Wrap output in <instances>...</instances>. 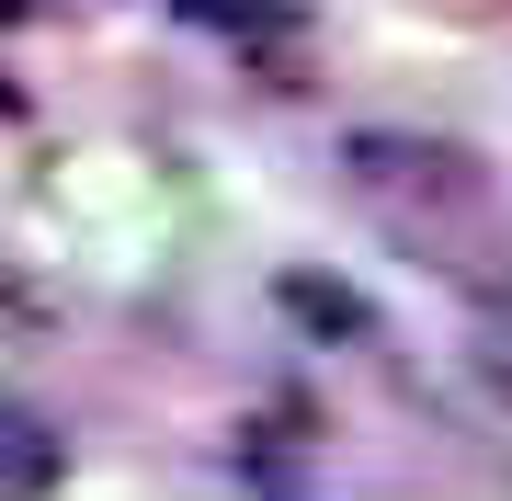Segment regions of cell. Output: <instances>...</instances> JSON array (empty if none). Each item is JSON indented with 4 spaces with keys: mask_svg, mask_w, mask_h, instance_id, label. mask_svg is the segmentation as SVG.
<instances>
[{
    "mask_svg": "<svg viewBox=\"0 0 512 501\" xmlns=\"http://www.w3.org/2000/svg\"><path fill=\"white\" fill-rule=\"evenodd\" d=\"M353 171H365L376 194H421V205H478V160L444 149V137H353Z\"/></svg>",
    "mask_w": 512,
    "mask_h": 501,
    "instance_id": "obj_1",
    "label": "cell"
},
{
    "mask_svg": "<svg viewBox=\"0 0 512 501\" xmlns=\"http://www.w3.org/2000/svg\"><path fill=\"white\" fill-rule=\"evenodd\" d=\"M274 297H285V319H296V331H319V342H376V308L353 297L342 274H285Z\"/></svg>",
    "mask_w": 512,
    "mask_h": 501,
    "instance_id": "obj_2",
    "label": "cell"
},
{
    "mask_svg": "<svg viewBox=\"0 0 512 501\" xmlns=\"http://www.w3.org/2000/svg\"><path fill=\"white\" fill-rule=\"evenodd\" d=\"M171 12L205 23V35H239V46H296V35H308L296 0H171Z\"/></svg>",
    "mask_w": 512,
    "mask_h": 501,
    "instance_id": "obj_3",
    "label": "cell"
},
{
    "mask_svg": "<svg viewBox=\"0 0 512 501\" xmlns=\"http://www.w3.org/2000/svg\"><path fill=\"white\" fill-rule=\"evenodd\" d=\"M35 12H46V0H0V23H35Z\"/></svg>",
    "mask_w": 512,
    "mask_h": 501,
    "instance_id": "obj_4",
    "label": "cell"
},
{
    "mask_svg": "<svg viewBox=\"0 0 512 501\" xmlns=\"http://www.w3.org/2000/svg\"><path fill=\"white\" fill-rule=\"evenodd\" d=\"M0 114H23V103H12V80H0Z\"/></svg>",
    "mask_w": 512,
    "mask_h": 501,
    "instance_id": "obj_5",
    "label": "cell"
},
{
    "mask_svg": "<svg viewBox=\"0 0 512 501\" xmlns=\"http://www.w3.org/2000/svg\"><path fill=\"white\" fill-rule=\"evenodd\" d=\"M501 388H512V365H501Z\"/></svg>",
    "mask_w": 512,
    "mask_h": 501,
    "instance_id": "obj_6",
    "label": "cell"
}]
</instances>
